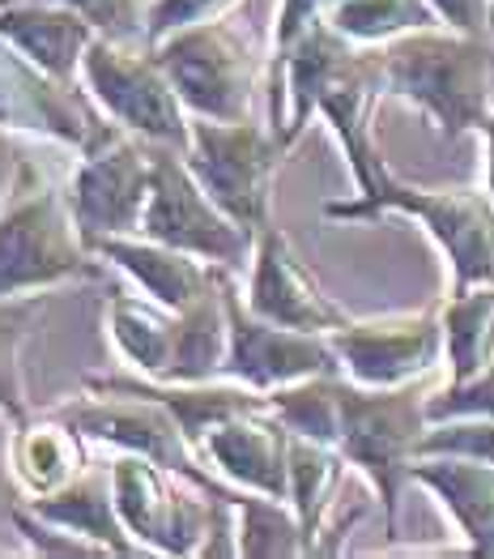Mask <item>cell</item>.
I'll use <instances>...</instances> for the list:
<instances>
[{
	"instance_id": "6da1fadb",
	"label": "cell",
	"mask_w": 494,
	"mask_h": 559,
	"mask_svg": "<svg viewBox=\"0 0 494 559\" xmlns=\"http://www.w3.org/2000/svg\"><path fill=\"white\" fill-rule=\"evenodd\" d=\"M384 91L422 107L444 138L478 129L491 111V44L448 26L409 31L379 51Z\"/></svg>"
},
{
	"instance_id": "7a4b0ae2",
	"label": "cell",
	"mask_w": 494,
	"mask_h": 559,
	"mask_svg": "<svg viewBox=\"0 0 494 559\" xmlns=\"http://www.w3.org/2000/svg\"><path fill=\"white\" fill-rule=\"evenodd\" d=\"M431 376L405 380V384H359L337 380V449L359 466L384 513L388 530H397L401 491L413 478L418 444L431 427L426 402H431Z\"/></svg>"
},
{
	"instance_id": "3957f363",
	"label": "cell",
	"mask_w": 494,
	"mask_h": 559,
	"mask_svg": "<svg viewBox=\"0 0 494 559\" xmlns=\"http://www.w3.org/2000/svg\"><path fill=\"white\" fill-rule=\"evenodd\" d=\"M91 252L73 197L22 163L17 188L0 210V295H31L60 282L94 278L98 265Z\"/></svg>"
},
{
	"instance_id": "277c9868",
	"label": "cell",
	"mask_w": 494,
	"mask_h": 559,
	"mask_svg": "<svg viewBox=\"0 0 494 559\" xmlns=\"http://www.w3.org/2000/svg\"><path fill=\"white\" fill-rule=\"evenodd\" d=\"M328 218H379V214H409L435 243L448 252L456 290L494 282V197L491 188H413V185H388L371 197L354 201H328Z\"/></svg>"
},
{
	"instance_id": "5b68a950",
	"label": "cell",
	"mask_w": 494,
	"mask_h": 559,
	"mask_svg": "<svg viewBox=\"0 0 494 559\" xmlns=\"http://www.w3.org/2000/svg\"><path fill=\"white\" fill-rule=\"evenodd\" d=\"M158 64L167 69L171 86L192 116L205 120H248L261 82V56L243 26L230 17H209L183 26L154 44Z\"/></svg>"
},
{
	"instance_id": "8992f818",
	"label": "cell",
	"mask_w": 494,
	"mask_h": 559,
	"mask_svg": "<svg viewBox=\"0 0 494 559\" xmlns=\"http://www.w3.org/2000/svg\"><path fill=\"white\" fill-rule=\"evenodd\" d=\"M286 145L273 129L248 120H205L192 116V141L183 150L192 176L222 205L248 235H261L269 223L273 176Z\"/></svg>"
},
{
	"instance_id": "52a82bcc",
	"label": "cell",
	"mask_w": 494,
	"mask_h": 559,
	"mask_svg": "<svg viewBox=\"0 0 494 559\" xmlns=\"http://www.w3.org/2000/svg\"><path fill=\"white\" fill-rule=\"evenodd\" d=\"M136 235L183 248L201 261L226 265V270L243 265L256 248V235L243 231L201 188L183 150L158 145V141H149V201H145V218H141Z\"/></svg>"
},
{
	"instance_id": "ba28073f",
	"label": "cell",
	"mask_w": 494,
	"mask_h": 559,
	"mask_svg": "<svg viewBox=\"0 0 494 559\" xmlns=\"http://www.w3.org/2000/svg\"><path fill=\"white\" fill-rule=\"evenodd\" d=\"M116 509L129 534L154 556H201L218 496L192 483L180 469L145 453H120L111 462ZM234 496V491H230Z\"/></svg>"
},
{
	"instance_id": "9c48e42d",
	"label": "cell",
	"mask_w": 494,
	"mask_h": 559,
	"mask_svg": "<svg viewBox=\"0 0 494 559\" xmlns=\"http://www.w3.org/2000/svg\"><path fill=\"white\" fill-rule=\"evenodd\" d=\"M82 86L98 98V107L136 138L188 150L192 141V111L183 107L167 69L158 64L154 47L133 51L124 39L98 35L82 60Z\"/></svg>"
},
{
	"instance_id": "30bf717a",
	"label": "cell",
	"mask_w": 494,
	"mask_h": 559,
	"mask_svg": "<svg viewBox=\"0 0 494 559\" xmlns=\"http://www.w3.org/2000/svg\"><path fill=\"white\" fill-rule=\"evenodd\" d=\"M0 129L44 133L51 141L73 145L77 154H94L120 129L91 91H77V82H60L35 60H26L13 44L0 39Z\"/></svg>"
},
{
	"instance_id": "8fae6325",
	"label": "cell",
	"mask_w": 494,
	"mask_h": 559,
	"mask_svg": "<svg viewBox=\"0 0 494 559\" xmlns=\"http://www.w3.org/2000/svg\"><path fill=\"white\" fill-rule=\"evenodd\" d=\"M226 304H230V350L222 364L226 380H243L252 389L273 393L294 380L341 372V359H337L328 333L286 329L256 317L230 278H226Z\"/></svg>"
},
{
	"instance_id": "7c38bea8",
	"label": "cell",
	"mask_w": 494,
	"mask_h": 559,
	"mask_svg": "<svg viewBox=\"0 0 494 559\" xmlns=\"http://www.w3.org/2000/svg\"><path fill=\"white\" fill-rule=\"evenodd\" d=\"M328 342L341 359V372L359 384H405L431 376L448 355V333L439 312L346 321L328 333Z\"/></svg>"
},
{
	"instance_id": "4fadbf2b",
	"label": "cell",
	"mask_w": 494,
	"mask_h": 559,
	"mask_svg": "<svg viewBox=\"0 0 494 559\" xmlns=\"http://www.w3.org/2000/svg\"><path fill=\"white\" fill-rule=\"evenodd\" d=\"M69 197L86 239L136 235L149 201V141L120 133L103 150L82 154Z\"/></svg>"
},
{
	"instance_id": "5bb4252c",
	"label": "cell",
	"mask_w": 494,
	"mask_h": 559,
	"mask_svg": "<svg viewBox=\"0 0 494 559\" xmlns=\"http://www.w3.org/2000/svg\"><path fill=\"white\" fill-rule=\"evenodd\" d=\"M290 427L269 406H252L205 431L201 462L218 469L243 491H261L273 500H290Z\"/></svg>"
},
{
	"instance_id": "9a60e30c",
	"label": "cell",
	"mask_w": 494,
	"mask_h": 559,
	"mask_svg": "<svg viewBox=\"0 0 494 559\" xmlns=\"http://www.w3.org/2000/svg\"><path fill=\"white\" fill-rule=\"evenodd\" d=\"M384 69H379V51H350L320 86L315 98V111L333 124L337 141L346 145V158H350V171L359 180V197H371L388 185V167L379 163V150L371 138V116H375V103L384 98Z\"/></svg>"
},
{
	"instance_id": "2e32d148",
	"label": "cell",
	"mask_w": 494,
	"mask_h": 559,
	"mask_svg": "<svg viewBox=\"0 0 494 559\" xmlns=\"http://www.w3.org/2000/svg\"><path fill=\"white\" fill-rule=\"evenodd\" d=\"M248 308L273 325L308 329V333H333L346 325V312L320 290V282L308 274V265L294 257L290 239L277 227L256 235Z\"/></svg>"
},
{
	"instance_id": "e0dca14e",
	"label": "cell",
	"mask_w": 494,
	"mask_h": 559,
	"mask_svg": "<svg viewBox=\"0 0 494 559\" xmlns=\"http://www.w3.org/2000/svg\"><path fill=\"white\" fill-rule=\"evenodd\" d=\"M103 31L86 13L51 0H0V39L60 82H82L86 47Z\"/></svg>"
},
{
	"instance_id": "ac0fdd59",
	"label": "cell",
	"mask_w": 494,
	"mask_h": 559,
	"mask_svg": "<svg viewBox=\"0 0 494 559\" xmlns=\"http://www.w3.org/2000/svg\"><path fill=\"white\" fill-rule=\"evenodd\" d=\"M91 248L94 257L124 270L149 299H158L176 312L188 308L214 282V261L201 265V257L171 248V243H158L149 235H103V239H91Z\"/></svg>"
},
{
	"instance_id": "d6986e66",
	"label": "cell",
	"mask_w": 494,
	"mask_h": 559,
	"mask_svg": "<svg viewBox=\"0 0 494 559\" xmlns=\"http://www.w3.org/2000/svg\"><path fill=\"white\" fill-rule=\"evenodd\" d=\"M86 466H91L86 462V436L77 427H69L60 415L17 423V431L9 440V474L26 500L60 491Z\"/></svg>"
},
{
	"instance_id": "ffe728a7",
	"label": "cell",
	"mask_w": 494,
	"mask_h": 559,
	"mask_svg": "<svg viewBox=\"0 0 494 559\" xmlns=\"http://www.w3.org/2000/svg\"><path fill=\"white\" fill-rule=\"evenodd\" d=\"M413 483L431 487L444 509H448L473 556H494V466L491 462H478V457H418L413 462Z\"/></svg>"
},
{
	"instance_id": "44dd1931",
	"label": "cell",
	"mask_w": 494,
	"mask_h": 559,
	"mask_svg": "<svg viewBox=\"0 0 494 559\" xmlns=\"http://www.w3.org/2000/svg\"><path fill=\"white\" fill-rule=\"evenodd\" d=\"M31 509L56 525H69L77 534H86L94 543L111 547L116 556H149L124 525V516L116 509V487H111V466H86L73 483H64L60 491L31 500Z\"/></svg>"
},
{
	"instance_id": "7402d4cb",
	"label": "cell",
	"mask_w": 494,
	"mask_h": 559,
	"mask_svg": "<svg viewBox=\"0 0 494 559\" xmlns=\"http://www.w3.org/2000/svg\"><path fill=\"white\" fill-rule=\"evenodd\" d=\"M350 457L337 444H324L312 436H290V504L303 521L308 556H320V543L328 534V516L337 509V491L346 478Z\"/></svg>"
},
{
	"instance_id": "603a6c76",
	"label": "cell",
	"mask_w": 494,
	"mask_h": 559,
	"mask_svg": "<svg viewBox=\"0 0 494 559\" xmlns=\"http://www.w3.org/2000/svg\"><path fill=\"white\" fill-rule=\"evenodd\" d=\"M107 329L116 350L133 364L136 372L149 380H167L171 359H176V333H180V312L158 304V299H136L116 290L107 304Z\"/></svg>"
},
{
	"instance_id": "cb8c5ba5",
	"label": "cell",
	"mask_w": 494,
	"mask_h": 559,
	"mask_svg": "<svg viewBox=\"0 0 494 559\" xmlns=\"http://www.w3.org/2000/svg\"><path fill=\"white\" fill-rule=\"evenodd\" d=\"M439 317H444V333H448L451 384L486 372L494 364V282L456 290Z\"/></svg>"
},
{
	"instance_id": "d4e9b609",
	"label": "cell",
	"mask_w": 494,
	"mask_h": 559,
	"mask_svg": "<svg viewBox=\"0 0 494 559\" xmlns=\"http://www.w3.org/2000/svg\"><path fill=\"white\" fill-rule=\"evenodd\" d=\"M328 22L354 44H388L409 31L444 26L431 0H333Z\"/></svg>"
},
{
	"instance_id": "484cf974",
	"label": "cell",
	"mask_w": 494,
	"mask_h": 559,
	"mask_svg": "<svg viewBox=\"0 0 494 559\" xmlns=\"http://www.w3.org/2000/svg\"><path fill=\"white\" fill-rule=\"evenodd\" d=\"M234 504H239V556H252V559L308 556L303 521H299L290 500H273V496L239 487V500Z\"/></svg>"
},
{
	"instance_id": "4316f807",
	"label": "cell",
	"mask_w": 494,
	"mask_h": 559,
	"mask_svg": "<svg viewBox=\"0 0 494 559\" xmlns=\"http://www.w3.org/2000/svg\"><path fill=\"white\" fill-rule=\"evenodd\" d=\"M44 317V299L39 290L31 295H0V415L13 423L31 419V402H26V380H22V342L31 325Z\"/></svg>"
},
{
	"instance_id": "83f0119b",
	"label": "cell",
	"mask_w": 494,
	"mask_h": 559,
	"mask_svg": "<svg viewBox=\"0 0 494 559\" xmlns=\"http://www.w3.org/2000/svg\"><path fill=\"white\" fill-rule=\"evenodd\" d=\"M13 525H17V534L26 538V547L35 551V556H47V559H107L116 556L111 547H103V543H94L86 534H77V530H69V525H56V521H47L39 516L31 504L22 509H13Z\"/></svg>"
},
{
	"instance_id": "f1b7e54d",
	"label": "cell",
	"mask_w": 494,
	"mask_h": 559,
	"mask_svg": "<svg viewBox=\"0 0 494 559\" xmlns=\"http://www.w3.org/2000/svg\"><path fill=\"white\" fill-rule=\"evenodd\" d=\"M478 457V462H491L494 466V415H465V419H444L431 423L422 444H418V457Z\"/></svg>"
},
{
	"instance_id": "f546056e",
	"label": "cell",
	"mask_w": 494,
	"mask_h": 559,
	"mask_svg": "<svg viewBox=\"0 0 494 559\" xmlns=\"http://www.w3.org/2000/svg\"><path fill=\"white\" fill-rule=\"evenodd\" d=\"M239 0H154L145 9V44H162L167 35H176L183 26H196V22H209V17H222L230 13Z\"/></svg>"
},
{
	"instance_id": "4dcf8cb0",
	"label": "cell",
	"mask_w": 494,
	"mask_h": 559,
	"mask_svg": "<svg viewBox=\"0 0 494 559\" xmlns=\"http://www.w3.org/2000/svg\"><path fill=\"white\" fill-rule=\"evenodd\" d=\"M426 415H431V423L465 419V415H494V364L486 372L473 376V380L435 389L431 402H426Z\"/></svg>"
},
{
	"instance_id": "1f68e13d",
	"label": "cell",
	"mask_w": 494,
	"mask_h": 559,
	"mask_svg": "<svg viewBox=\"0 0 494 559\" xmlns=\"http://www.w3.org/2000/svg\"><path fill=\"white\" fill-rule=\"evenodd\" d=\"M51 4H69V9H77V13H86L94 26L103 31V35H111V39H133L141 35V9H136V0H51Z\"/></svg>"
},
{
	"instance_id": "d6a6232c",
	"label": "cell",
	"mask_w": 494,
	"mask_h": 559,
	"mask_svg": "<svg viewBox=\"0 0 494 559\" xmlns=\"http://www.w3.org/2000/svg\"><path fill=\"white\" fill-rule=\"evenodd\" d=\"M435 13L444 17L448 31L460 35H486V17H491V0H431Z\"/></svg>"
},
{
	"instance_id": "836d02e7",
	"label": "cell",
	"mask_w": 494,
	"mask_h": 559,
	"mask_svg": "<svg viewBox=\"0 0 494 559\" xmlns=\"http://www.w3.org/2000/svg\"><path fill=\"white\" fill-rule=\"evenodd\" d=\"M22 154H17V145L9 138V129H0V210H4V201L13 197V188H17V176H22Z\"/></svg>"
},
{
	"instance_id": "e575fe53",
	"label": "cell",
	"mask_w": 494,
	"mask_h": 559,
	"mask_svg": "<svg viewBox=\"0 0 494 559\" xmlns=\"http://www.w3.org/2000/svg\"><path fill=\"white\" fill-rule=\"evenodd\" d=\"M478 133L486 138V188H491V197H494V103H491V111H486V120L478 124Z\"/></svg>"
}]
</instances>
